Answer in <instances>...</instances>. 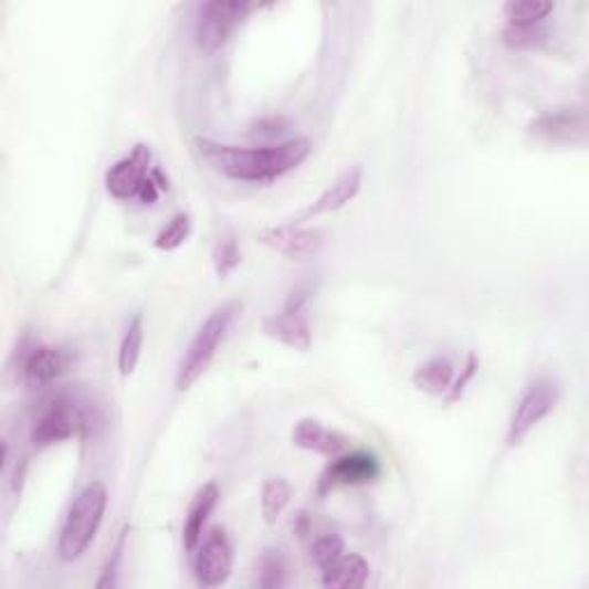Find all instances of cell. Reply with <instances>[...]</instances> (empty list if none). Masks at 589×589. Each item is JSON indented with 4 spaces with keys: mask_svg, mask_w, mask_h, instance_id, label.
<instances>
[{
    "mask_svg": "<svg viewBox=\"0 0 589 589\" xmlns=\"http://www.w3.org/2000/svg\"><path fill=\"white\" fill-rule=\"evenodd\" d=\"M246 3H206L196 21V46L203 55L217 53L246 17Z\"/></svg>",
    "mask_w": 589,
    "mask_h": 589,
    "instance_id": "7",
    "label": "cell"
},
{
    "mask_svg": "<svg viewBox=\"0 0 589 589\" xmlns=\"http://www.w3.org/2000/svg\"><path fill=\"white\" fill-rule=\"evenodd\" d=\"M240 312H242V304L231 299V302L219 304L214 312L203 320V325L199 327V332L193 334L191 344L187 346L180 359V367L176 374L178 391H187L210 369V364L214 361L223 339L229 336V329L235 323Z\"/></svg>",
    "mask_w": 589,
    "mask_h": 589,
    "instance_id": "3",
    "label": "cell"
},
{
    "mask_svg": "<svg viewBox=\"0 0 589 589\" xmlns=\"http://www.w3.org/2000/svg\"><path fill=\"white\" fill-rule=\"evenodd\" d=\"M555 10L548 0H509L502 8L504 17H507V25H541L544 19Z\"/></svg>",
    "mask_w": 589,
    "mask_h": 589,
    "instance_id": "21",
    "label": "cell"
},
{
    "mask_svg": "<svg viewBox=\"0 0 589 589\" xmlns=\"http://www.w3.org/2000/svg\"><path fill=\"white\" fill-rule=\"evenodd\" d=\"M587 132V114L576 106L548 111L527 125V134L548 146H585Z\"/></svg>",
    "mask_w": 589,
    "mask_h": 589,
    "instance_id": "8",
    "label": "cell"
},
{
    "mask_svg": "<svg viewBox=\"0 0 589 589\" xmlns=\"http://www.w3.org/2000/svg\"><path fill=\"white\" fill-rule=\"evenodd\" d=\"M261 587H282L286 582V562L284 557L270 550L263 559H261Z\"/></svg>",
    "mask_w": 589,
    "mask_h": 589,
    "instance_id": "26",
    "label": "cell"
},
{
    "mask_svg": "<svg viewBox=\"0 0 589 589\" xmlns=\"http://www.w3.org/2000/svg\"><path fill=\"white\" fill-rule=\"evenodd\" d=\"M344 555H346V544L339 535H325V537L316 539L312 546V562L320 571L329 569L334 562H339Z\"/></svg>",
    "mask_w": 589,
    "mask_h": 589,
    "instance_id": "24",
    "label": "cell"
},
{
    "mask_svg": "<svg viewBox=\"0 0 589 589\" xmlns=\"http://www.w3.org/2000/svg\"><path fill=\"white\" fill-rule=\"evenodd\" d=\"M67 369V357L53 346H35L28 350L21 361V378L28 387H49L59 380Z\"/></svg>",
    "mask_w": 589,
    "mask_h": 589,
    "instance_id": "14",
    "label": "cell"
},
{
    "mask_svg": "<svg viewBox=\"0 0 589 589\" xmlns=\"http://www.w3.org/2000/svg\"><path fill=\"white\" fill-rule=\"evenodd\" d=\"M217 502H219V488L214 482L203 484L199 491H196V495L189 504L187 518H185V527H182V544H185V550L189 555H193V550L199 548V544L206 535L208 518L214 512Z\"/></svg>",
    "mask_w": 589,
    "mask_h": 589,
    "instance_id": "16",
    "label": "cell"
},
{
    "mask_svg": "<svg viewBox=\"0 0 589 589\" xmlns=\"http://www.w3.org/2000/svg\"><path fill=\"white\" fill-rule=\"evenodd\" d=\"M86 427V414L67 397H55L35 419L31 440L35 446H51L74 438Z\"/></svg>",
    "mask_w": 589,
    "mask_h": 589,
    "instance_id": "9",
    "label": "cell"
},
{
    "mask_svg": "<svg viewBox=\"0 0 589 589\" xmlns=\"http://www.w3.org/2000/svg\"><path fill=\"white\" fill-rule=\"evenodd\" d=\"M191 235V217L187 212H180L171 219V223L157 235L155 246L159 251H176L180 249Z\"/></svg>",
    "mask_w": 589,
    "mask_h": 589,
    "instance_id": "23",
    "label": "cell"
},
{
    "mask_svg": "<svg viewBox=\"0 0 589 589\" xmlns=\"http://www.w3.org/2000/svg\"><path fill=\"white\" fill-rule=\"evenodd\" d=\"M382 467L380 461L374 454H339L334 456L329 467L323 474V491L334 488V486H359V484H371L380 476Z\"/></svg>",
    "mask_w": 589,
    "mask_h": 589,
    "instance_id": "12",
    "label": "cell"
},
{
    "mask_svg": "<svg viewBox=\"0 0 589 589\" xmlns=\"http://www.w3.org/2000/svg\"><path fill=\"white\" fill-rule=\"evenodd\" d=\"M548 33L541 25H507L502 33V40L512 49H537L546 42Z\"/></svg>",
    "mask_w": 589,
    "mask_h": 589,
    "instance_id": "25",
    "label": "cell"
},
{
    "mask_svg": "<svg viewBox=\"0 0 589 589\" xmlns=\"http://www.w3.org/2000/svg\"><path fill=\"white\" fill-rule=\"evenodd\" d=\"M474 371H476V357L470 355V357H467V364H465V369H463V374H461L459 378H454V385H452V389H449V395H446V401H449V403H452V401H459V399L463 397L465 385L474 378Z\"/></svg>",
    "mask_w": 589,
    "mask_h": 589,
    "instance_id": "27",
    "label": "cell"
},
{
    "mask_svg": "<svg viewBox=\"0 0 589 589\" xmlns=\"http://www.w3.org/2000/svg\"><path fill=\"white\" fill-rule=\"evenodd\" d=\"M263 332H265V336H270L272 341L282 344L286 348H293V350H299V353L312 350V346H314L312 325H308V320L302 312V304L295 297L288 302L284 312L270 314L263 320Z\"/></svg>",
    "mask_w": 589,
    "mask_h": 589,
    "instance_id": "11",
    "label": "cell"
},
{
    "mask_svg": "<svg viewBox=\"0 0 589 589\" xmlns=\"http://www.w3.org/2000/svg\"><path fill=\"white\" fill-rule=\"evenodd\" d=\"M293 488L284 476H267L261 491V514L267 525H274L291 504Z\"/></svg>",
    "mask_w": 589,
    "mask_h": 589,
    "instance_id": "20",
    "label": "cell"
},
{
    "mask_svg": "<svg viewBox=\"0 0 589 589\" xmlns=\"http://www.w3.org/2000/svg\"><path fill=\"white\" fill-rule=\"evenodd\" d=\"M291 438L295 446L306 449V452L320 454V456H329V459L344 454L350 442L344 433L325 427L323 422H318V419H299Z\"/></svg>",
    "mask_w": 589,
    "mask_h": 589,
    "instance_id": "13",
    "label": "cell"
},
{
    "mask_svg": "<svg viewBox=\"0 0 589 589\" xmlns=\"http://www.w3.org/2000/svg\"><path fill=\"white\" fill-rule=\"evenodd\" d=\"M193 576L203 587H221L233 574V544L223 527H212L193 550Z\"/></svg>",
    "mask_w": 589,
    "mask_h": 589,
    "instance_id": "6",
    "label": "cell"
},
{
    "mask_svg": "<svg viewBox=\"0 0 589 589\" xmlns=\"http://www.w3.org/2000/svg\"><path fill=\"white\" fill-rule=\"evenodd\" d=\"M559 397H562V387L555 376H537L535 380H529L525 389L520 391V397L514 406V412L509 417L507 427V444L518 446L539 422L557 408Z\"/></svg>",
    "mask_w": 589,
    "mask_h": 589,
    "instance_id": "5",
    "label": "cell"
},
{
    "mask_svg": "<svg viewBox=\"0 0 589 589\" xmlns=\"http://www.w3.org/2000/svg\"><path fill=\"white\" fill-rule=\"evenodd\" d=\"M259 242L276 254H282L291 261H304L314 259L320 254V249L325 244V235L316 229H306L302 223H282V227H270L259 231Z\"/></svg>",
    "mask_w": 589,
    "mask_h": 589,
    "instance_id": "10",
    "label": "cell"
},
{
    "mask_svg": "<svg viewBox=\"0 0 589 589\" xmlns=\"http://www.w3.org/2000/svg\"><path fill=\"white\" fill-rule=\"evenodd\" d=\"M361 182H364V171H361V168L359 166L348 168L346 173H341L339 178H336L318 196V199L302 212V217H299L297 223H302L304 219H312V217H318V214H327V212H336V210L346 208L350 201L357 199V193L361 189Z\"/></svg>",
    "mask_w": 589,
    "mask_h": 589,
    "instance_id": "15",
    "label": "cell"
},
{
    "mask_svg": "<svg viewBox=\"0 0 589 589\" xmlns=\"http://www.w3.org/2000/svg\"><path fill=\"white\" fill-rule=\"evenodd\" d=\"M201 157L214 168L217 173L227 176L231 180L242 182H274L284 178L312 152V141L308 138H291V141L265 146V148H238V146H221L208 138H199Z\"/></svg>",
    "mask_w": 589,
    "mask_h": 589,
    "instance_id": "1",
    "label": "cell"
},
{
    "mask_svg": "<svg viewBox=\"0 0 589 589\" xmlns=\"http://www.w3.org/2000/svg\"><path fill=\"white\" fill-rule=\"evenodd\" d=\"M106 504L108 491L102 482L88 484L74 497L59 539V555L63 562H76L93 546L106 514Z\"/></svg>",
    "mask_w": 589,
    "mask_h": 589,
    "instance_id": "4",
    "label": "cell"
},
{
    "mask_svg": "<svg viewBox=\"0 0 589 589\" xmlns=\"http://www.w3.org/2000/svg\"><path fill=\"white\" fill-rule=\"evenodd\" d=\"M104 185L116 201H138L141 206H155L168 187L159 168H152V150L146 144L134 146L129 155L111 166Z\"/></svg>",
    "mask_w": 589,
    "mask_h": 589,
    "instance_id": "2",
    "label": "cell"
},
{
    "mask_svg": "<svg viewBox=\"0 0 589 589\" xmlns=\"http://www.w3.org/2000/svg\"><path fill=\"white\" fill-rule=\"evenodd\" d=\"M371 567L367 559L357 553H346L339 562H334L323 571V585L332 589H357L369 580Z\"/></svg>",
    "mask_w": 589,
    "mask_h": 589,
    "instance_id": "18",
    "label": "cell"
},
{
    "mask_svg": "<svg viewBox=\"0 0 589 589\" xmlns=\"http://www.w3.org/2000/svg\"><path fill=\"white\" fill-rule=\"evenodd\" d=\"M212 263H214V272L221 276V278H227L231 276L240 263H242V251H240V244L233 235H227V238H221L214 246V254H212Z\"/></svg>",
    "mask_w": 589,
    "mask_h": 589,
    "instance_id": "22",
    "label": "cell"
},
{
    "mask_svg": "<svg viewBox=\"0 0 589 589\" xmlns=\"http://www.w3.org/2000/svg\"><path fill=\"white\" fill-rule=\"evenodd\" d=\"M454 378H456L454 364L446 357L438 355L424 361L422 367H417V371L412 374V385L429 397H446L449 389L454 385Z\"/></svg>",
    "mask_w": 589,
    "mask_h": 589,
    "instance_id": "17",
    "label": "cell"
},
{
    "mask_svg": "<svg viewBox=\"0 0 589 589\" xmlns=\"http://www.w3.org/2000/svg\"><path fill=\"white\" fill-rule=\"evenodd\" d=\"M144 341H146V327H144V314H136L132 318V323L125 329V336L120 341V350H118V369L123 378H129L136 367H138V359H141V350H144Z\"/></svg>",
    "mask_w": 589,
    "mask_h": 589,
    "instance_id": "19",
    "label": "cell"
}]
</instances>
